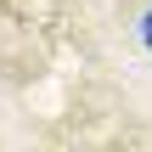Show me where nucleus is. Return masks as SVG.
<instances>
[{"mask_svg": "<svg viewBox=\"0 0 152 152\" xmlns=\"http://www.w3.org/2000/svg\"><path fill=\"white\" fill-rule=\"evenodd\" d=\"M141 39H147V51H152V11L141 17Z\"/></svg>", "mask_w": 152, "mask_h": 152, "instance_id": "obj_1", "label": "nucleus"}]
</instances>
